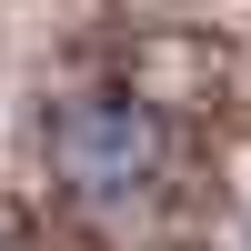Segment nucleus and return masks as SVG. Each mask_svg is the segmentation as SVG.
<instances>
[{
    "instance_id": "f257e3e1",
    "label": "nucleus",
    "mask_w": 251,
    "mask_h": 251,
    "mask_svg": "<svg viewBox=\"0 0 251 251\" xmlns=\"http://www.w3.org/2000/svg\"><path fill=\"white\" fill-rule=\"evenodd\" d=\"M40 151H50V181L80 211H100V221L151 211L161 181H171V131H161V111L131 100V91H71V100H50Z\"/></svg>"
},
{
    "instance_id": "f03ea898",
    "label": "nucleus",
    "mask_w": 251,
    "mask_h": 251,
    "mask_svg": "<svg viewBox=\"0 0 251 251\" xmlns=\"http://www.w3.org/2000/svg\"><path fill=\"white\" fill-rule=\"evenodd\" d=\"M231 251H251V201H241V221H231Z\"/></svg>"
}]
</instances>
